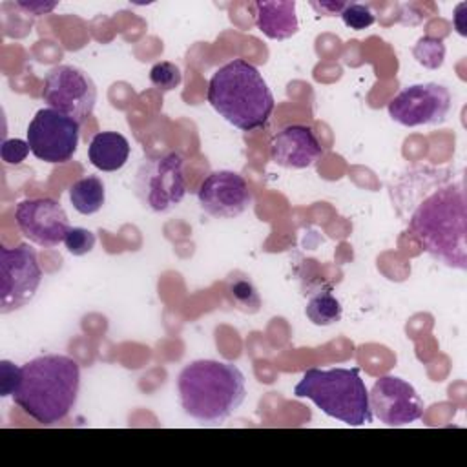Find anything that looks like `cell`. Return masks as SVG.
<instances>
[{
  "label": "cell",
  "instance_id": "1",
  "mask_svg": "<svg viewBox=\"0 0 467 467\" xmlns=\"http://www.w3.org/2000/svg\"><path fill=\"white\" fill-rule=\"evenodd\" d=\"M392 199L410 235L434 261L467 270V197L463 177L418 166L401 175Z\"/></svg>",
  "mask_w": 467,
  "mask_h": 467
},
{
  "label": "cell",
  "instance_id": "2",
  "mask_svg": "<svg viewBox=\"0 0 467 467\" xmlns=\"http://www.w3.org/2000/svg\"><path fill=\"white\" fill-rule=\"evenodd\" d=\"M80 367L64 354H44L22 365L13 401L36 423L62 421L77 403Z\"/></svg>",
  "mask_w": 467,
  "mask_h": 467
},
{
  "label": "cell",
  "instance_id": "3",
  "mask_svg": "<svg viewBox=\"0 0 467 467\" xmlns=\"http://www.w3.org/2000/svg\"><path fill=\"white\" fill-rule=\"evenodd\" d=\"M177 392L190 418L215 425L230 418L244 401V374L234 363L197 359L179 372Z\"/></svg>",
  "mask_w": 467,
  "mask_h": 467
},
{
  "label": "cell",
  "instance_id": "4",
  "mask_svg": "<svg viewBox=\"0 0 467 467\" xmlns=\"http://www.w3.org/2000/svg\"><path fill=\"white\" fill-rule=\"evenodd\" d=\"M206 99L226 122L243 131L265 128L275 106L263 75L244 58L230 60L212 75Z\"/></svg>",
  "mask_w": 467,
  "mask_h": 467
},
{
  "label": "cell",
  "instance_id": "5",
  "mask_svg": "<svg viewBox=\"0 0 467 467\" xmlns=\"http://www.w3.org/2000/svg\"><path fill=\"white\" fill-rule=\"evenodd\" d=\"M297 398L310 400L327 416L347 425L361 427L372 421L368 390L359 376V368H308L294 387Z\"/></svg>",
  "mask_w": 467,
  "mask_h": 467
},
{
  "label": "cell",
  "instance_id": "6",
  "mask_svg": "<svg viewBox=\"0 0 467 467\" xmlns=\"http://www.w3.org/2000/svg\"><path fill=\"white\" fill-rule=\"evenodd\" d=\"M135 193L151 212H168L186 195L184 159L175 153H164L144 159L135 175Z\"/></svg>",
  "mask_w": 467,
  "mask_h": 467
},
{
  "label": "cell",
  "instance_id": "7",
  "mask_svg": "<svg viewBox=\"0 0 467 467\" xmlns=\"http://www.w3.org/2000/svg\"><path fill=\"white\" fill-rule=\"evenodd\" d=\"M31 153L44 162H67L75 155L80 139V122L53 109L42 108L27 126Z\"/></svg>",
  "mask_w": 467,
  "mask_h": 467
},
{
  "label": "cell",
  "instance_id": "8",
  "mask_svg": "<svg viewBox=\"0 0 467 467\" xmlns=\"http://www.w3.org/2000/svg\"><path fill=\"white\" fill-rule=\"evenodd\" d=\"M42 270L35 248L18 244L0 248V312L9 314L26 306L36 294Z\"/></svg>",
  "mask_w": 467,
  "mask_h": 467
},
{
  "label": "cell",
  "instance_id": "9",
  "mask_svg": "<svg viewBox=\"0 0 467 467\" xmlns=\"http://www.w3.org/2000/svg\"><path fill=\"white\" fill-rule=\"evenodd\" d=\"M42 100L49 108L82 122L93 113L97 88L84 69L62 64L47 71L42 88Z\"/></svg>",
  "mask_w": 467,
  "mask_h": 467
},
{
  "label": "cell",
  "instance_id": "10",
  "mask_svg": "<svg viewBox=\"0 0 467 467\" xmlns=\"http://www.w3.org/2000/svg\"><path fill=\"white\" fill-rule=\"evenodd\" d=\"M451 102V93L441 84H412L403 88L389 102V115L394 122L407 128L440 124L445 120Z\"/></svg>",
  "mask_w": 467,
  "mask_h": 467
},
{
  "label": "cell",
  "instance_id": "11",
  "mask_svg": "<svg viewBox=\"0 0 467 467\" xmlns=\"http://www.w3.org/2000/svg\"><path fill=\"white\" fill-rule=\"evenodd\" d=\"M368 405L374 416L389 427L412 423L423 416L425 409L416 389L398 376L376 379L368 394Z\"/></svg>",
  "mask_w": 467,
  "mask_h": 467
},
{
  "label": "cell",
  "instance_id": "12",
  "mask_svg": "<svg viewBox=\"0 0 467 467\" xmlns=\"http://www.w3.org/2000/svg\"><path fill=\"white\" fill-rule=\"evenodd\" d=\"M15 221L20 234L42 248H53L64 243L71 228L60 202L49 197L20 201L15 210Z\"/></svg>",
  "mask_w": 467,
  "mask_h": 467
},
{
  "label": "cell",
  "instance_id": "13",
  "mask_svg": "<svg viewBox=\"0 0 467 467\" xmlns=\"http://www.w3.org/2000/svg\"><path fill=\"white\" fill-rule=\"evenodd\" d=\"M197 199L208 215L232 219L252 204V192L243 175L230 170H217L201 182Z\"/></svg>",
  "mask_w": 467,
  "mask_h": 467
},
{
  "label": "cell",
  "instance_id": "14",
  "mask_svg": "<svg viewBox=\"0 0 467 467\" xmlns=\"http://www.w3.org/2000/svg\"><path fill=\"white\" fill-rule=\"evenodd\" d=\"M323 155V146L310 126L288 124L270 142V159L283 168L303 170Z\"/></svg>",
  "mask_w": 467,
  "mask_h": 467
},
{
  "label": "cell",
  "instance_id": "15",
  "mask_svg": "<svg viewBox=\"0 0 467 467\" xmlns=\"http://www.w3.org/2000/svg\"><path fill=\"white\" fill-rule=\"evenodd\" d=\"M257 29L272 40H286L297 33L299 22L294 0H268L255 2Z\"/></svg>",
  "mask_w": 467,
  "mask_h": 467
},
{
  "label": "cell",
  "instance_id": "16",
  "mask_svg": "<svg viewBox=\"0 0 467 467\" xmlns=\"http://www.w3.org/2000/svg\"><path fill=\"white\" fill-rule=\"evenodd\" d=\"M89 162L100 171H117L130 159V142L119 131H99L88 146Z\"/></svg>",
  "mask_w": 467,
  "mask_h": 467
},
{
  "label": "cell",
  "instance_id": "17",
  "mask_svg": "<svg viewBox=\"0 0 467 467\" xmlns=\"http://www.w3.org/2000/svg\"><path fill=\"white\" fill-rule=\"evenodd\" d=\"M69 201L82 215L97 213L106 201V188L100 177L86 175L75 181L69 188Z\"/></svg>",
  "mask_w": 467,
  "mask_h": 467
},
{
  "label": "cell",
  "instance_id": "18",
  "mask_svg": "<svg viewBox=\"0 0 467 467\" xmlns=\"http://www.w3.org/2000/svg\"><path fill=\"white\" fill-rule=\"evenodd\" d=\"M305 314L310 319V323L317 327H328L341 319L343 306L339 299L332 294L330 286H325V288L321 286L308 296Z\"/></svg>",
  "mask_w": 467,
  "mask_h": 467
},
{
  "label": "cell",
  "instance_id": "19",
  "mask_svg": "<svg viewBox=\"0 0 467 467\" xmlns=\"http://www.w3.org/2000/svg\"><path fill=\"white\" fill-rule=\"evenodd\" d=\"M226 294L230 297V303L244 314H255L261 308V297L254 283L246 277H228L226 281Z\"/></svg>",
  "mask_w": 467,
  "mask_h": 467
},
{
  "label": "cell",
  "instance_id": "20",
  "mask_svg": "<svg viewBox=\"0 0 467 467\" xmlns=\"http://www.w3.org/2000/svg\"><path fill=\"white\" fill-rule=\"evenodd\" d=\"M414 58L429 67V69H436L443 64V57H445V46H443V40L441 38H434V36H421L414 49Z\"/></svg>",
  "mask_w": 467,
  "mask_h": 467
},
{
  "label": "cell",
  "instance_id": "21",
  "mask_svg": "<svg viewBox=\"0 0 467 467\" xmlns=\"http://www.w3.org/2000/svg\"><path fill=\"white\" fill-rule=\"evenodd\" d=\"M182 80V73L177 64L170 60H161L151 66L150 69V82L159 91H171L175 89Z\"/></svg>",
  "mask_w": 467,
  "mask_h": 467
},
{
  "label": "cell",
  "instance_id": "22",
  "mask_svg": "<svg viewBox=\"0 0 467 467\" xmlns=\"http://www.w3.org/2000/svg\"><path fill=\"white\" fill-rule=\"evenodd\" d=\"M339 15L343 18V24L354 31L367 29L376 20V15L370 11V7L358 2H347L345 9Z\"/></svg>",
  "mask_w": 467,
  "mask_h": 467
},
{
  "label": "cell",
  "instance_id": "23",
  "mask_svg": "<svg viewBox=\"0 0 467 467\" xmlns=\"http://www.w3.org/2000/svg\"><path fill=\"white\" fill-rule=\"evenodd\" d=\"M64 244L67 248L69 254L73 255H86L93 250L95 246V234L89 232L88 228H80V226H73L67 230L66 237H64Z\"/></svg>",
  "mask_w": 467,
  "mask_h": 467
},
{
  "label": "cell",
  "instance_id": "24",
  "mask_svg": "<svg viewBox=\"0 0 467 467\" xmlns=\"http://www.w3.org/2000/svg\"><path fill=\"white\" fill-rule=\"evenodd\" d=\"M29 151L27 140L22 139H4L0 146V157L5 164H20Z\"/></svg>",
  "mask_w": 467,
  "mask_h": 467
},
{
  "label": "cell",
  "instance_id": "25",
  "mask_svg": "<svg viewBox=\"0 0 467 467\" xmlns=\"http://www.w3.org/2000/svg\"><path fill=\"white\" fill-rule=\"evenodd\" d=\"M20 374H22V367L2 359L0 361V394L2 396H13L15 390L18 389L20 383Z\"/></svg>",
  "mask_w": 467,
  "mask_h": 467
},
{
  "label": "cell",
  "instance_id": "26",
  "mask_svg": "<svg viewBox=\"0 0 467 467\" xmlns=\"http://www.w3.org/2000/svg\"><path fill=\"white\" fill-rule=\"evenodd\" d=\"M18 5L33 15H46L57 5V2H18Z\"/></svg>",
  "mask_w": 467,
  "mask_h": 467
},
{
  "label": "cell",
  "instance_id": "27",
  "mask_svg": "<svg viewBox=\"0 0 467 467\" xmlns=\"http://www.w3.org/2000/svg\"><path fill=\"white\" fill-rule=\"evenodd\" d=\"M316 9H319V11H327V15H339L343 9H345V5H347V2H321V4H312Z\"/></svg>",
  "mask_w": 467,
  "mask_h": 467
}]
</instances>
